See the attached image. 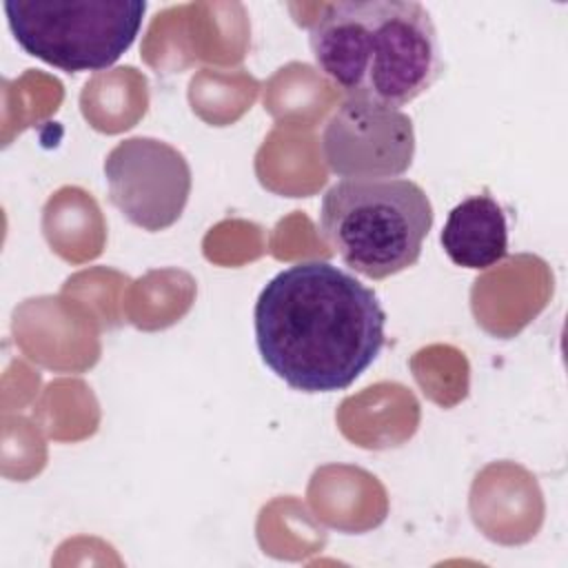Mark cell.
Instances as JSON below:
<instances>
[{
  "mask_svg": "<svg viewBox=\"0 0 568 568\" xmlns=\"http://www.w3.org/2000/svg\"><path fill=\"white\" fill-rule=\"evenodd\" d=\"M262 362L291 388H348L384 346L386 313L366 284L331 262H297L266 282L253 308Z\"/></svg>",
  "mask_w": 568,
  "mask_h": 568,
  "instance_id": "cell-1",
  "label": "cell"
},
{
  "mask_svg": "<svg viewBox=\"0 0 568 568\" xmlns=\"http://www.w3.org/2000/svg\"><path fill=\"white\" fill-rule=\"evenodd\" d=\"M313 60L351 100L404 106L444 73L437 29L413 0L324 4L308 31Z\"/></svg>",
  "mask_w": 568,
  "mask_h": 568,
  "instance_id": "cell-2",
  "label": "cell"
},
{
  "mask_svg": "<svg viewBox=\"0 0 568 568\" xmlns=\"http://www.w3.org/2000/svg\"><path fill=\"white\" fill-rule=\"evenodd\" d=\"M317 226L348 268L386 280L417 264L433 226V204L406 178L342 180L324 193Z\"/></svg>",
  "mask_w": 568,
  "mask_h": 568,
  "instance_id": "cell-3",
  "label": "cell"
},
{
  "mask_svg": "<svg viewBox=\"0 0 568 568\" xmlns=\"http://www.w3.org/2000/svg\"><path fill=\"white\" fill-rule=\"evenodd\" d=\"M144 0H13L4 16L16 42L67 71H102L135 42Z\"/></svg>",
  "mask_w": 568,
  "mask_h": 568,
  "instance_id": "cell-4",
  "label": "cell"
},
{
  "mask_svg": "<svg viewBox=\"0 0 568 568\" xmlns=\"http://www.w3.org/2000/svg\"><path fill=\"white\" fill-rule=\"evenodd\" d=\"M111 204L144 231L173 226L191 193V166L171 144L155 138H126L104 160Z\"/></svg>",
  "mask_w": 568,
  "mask_h": 568,
  "instance_id": "cell-5",
  "label": "cell"
},
{
  "mask_svg": "<svg viewBox=\"0 0 568 568\" xmlns=\"http://www.w3.org/2000/svg\"><path fill=\"white\" fill-rule=\"evenodd\" d=\"M322 155L344 180L399 178L415 155L413 120L402 109L348 98L322 131Z\"/></svg>",
  "mask_w": 568,
  "mask_h": 568,
  "instance_id": "cell-6",
  "label": "cell"
},
{
  "mask_svg": "<svg viewBox=\"0 0 568 568\" xmlns=\"http://www.w3.org/2000/svg\"><path fill=\"white\" fill-rule=\"evenodd\" d=\"M439 242L448 260L464 268H488L508 251V222L501 204L477 193L462 200L446 217Z\"/></svg>",
  "mask_w": 568,
  "mask_h": 568,
  "instance_id": "cell-7",
  "label": "cell"
}]
</instances>
